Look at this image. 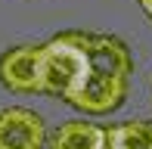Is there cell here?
Masks as SVG:
<instances>
[{
  "instance_id": "6da1fadb",
  "label": "cell",
  "mask_w": 152,
  "mask_h": 149,
  "mask_svg": "<svg viewBox=\"0 0 152 149\" xmlns=\"http://www.w3.org/2000/svg\"><path fill=\"white\" fill-rule=\"evenodd\" d=\"M90 74V56L84 47V31H65L44 44L40 59V93L72 99L75 90Z\"/></svg>"
},
{
  "instance_id": "7a4b0ae2",
  "label": "cell",
  "mask_w": 152,
  "mask_h": 149,
  "mask_svg": "<svg viewBox=\"0 0 152 149\" xmlns=\"http://www.w3.org/2000/svg\"><path fill=\"white\" fill-rule=\"evenodd\" d=\"M124 96H127V81L124 78H109V74H99L90 69L87 81L75 90L68 106H75L84 115H109L124 103Z\"/></svg>"
},
{
  "instance_id": "3957f363",
  "label": "cell",
  "mask_w": 152,
  "mask_h": 149,
  "mask_svg": "<svg viewBox=\"0 0 152 149\" xmlns=\"http://www.w3.org/2000/svg\"><path fill=\"white\" fill-rule=\"evenodd\" d=\"M40 59H44V44L6 50L0 56V81L16 93H40Z\"/></svg>"
},
{
  "instance_id": "277c9868",
  "label": "cell",
  "mask_w": 152,
  "mask_h": 149,
  "mask_svg": "<svg viewBox=\"0 0 152 149\" xmlns=\"http://www.w3.org/2000/svg\"><path fill=\"white\" fill-rule=\"evenodd\" d=\"M47 127L31 109L12 106L0 112V149H44Z\"/></svg>"
},
{
  "instance_id": "5b68a950",
  "label": "cell",
  "mask_w": 152,
  "mask_h": 149,
  "mask_svg": "<svg viewBox=\"0 0 152 149\" xmlns=\"http://www.w3.org/2000/svg\"><path fill=\"white\" fill-rule=\"evenodd\" d=\"M84 47H87V56H90V69L93 72L127 81L130 69H134V59H130V50L121 44L118 37L84 34Z\"/></svg>"
},
{
  "instance_id": "8992f818",
  "label": "cell",
  "mask_w": 152,
  "mask_h": 149,
  "mask_svg": "<svg viewBox=\"0 0 152 149\" xmlns=\"http://www.w3.org/2000/svg\"><path fill=\"white\" fill-rule=\"evenodd\" d=\"M47 143L50 149H106V127L93 121H65Z\"/></svg>"
},
{
  "instance_id": "52a82bcc",
  "label": "cell",
  "mask_w": 152,
  "mask_h": 149,
  "mask_svg": "<svg viewBox=\"0 0 152 149\" xmlns=\"http://www.w3.org/2000/svg\"><path fill=\"white\" fill-rule=\"evenodd\" d=\"M106 149H152V121L134 118L106 127Z\"/></svg>"
},
{
  "instance_id": "ba28073f",
  "label": "cell",
  "mask_w": 152,
  "mask_h": 149,
  "mask_svg": "<svg viewBox=\"0 0 152 149\" xmlns=\"http://www.w3.org/2000/svg\"><path fill=\"white\" fill-rule=\"evenodd\" d=\"M140 6H143V12L152 19V0H140Z\"/></svg>"
}]
</instances>
